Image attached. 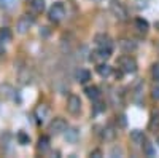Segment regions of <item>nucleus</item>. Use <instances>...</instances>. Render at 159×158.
Returning <instances> with one entry per match:
<instances>
[{
  "label": "nucleus",
  "instance_id": "1",
  "mask_svg": "<svg viewBox=\"0 0 159 158\" xmlns=\"http://www.w3.org/2000/svg\"><path fill=\"white\" fill-rule=\"evenodd\" d=\"M48 16H49V19H51L52 22H59V21H62L64 16H65V7H64V3L56 2L54 5L49 8Z\"/></svg>",
  "mask_w": 159,
  "mask_h": 158
},
{
  "label": "nucleus",
  "instance_id": "2",
  "mask_svg": "<svg viewBox=\"0 0 159 158\" xmlns=\"http://www.w3.org/2000/svg\"><path fill=\"white\" fill-rule=\"evenodd\" d=\"M118 64H119V67H121V70L126 72V74H134L137 70V62H135L134 58H130V56L119 58L118 59Z\"/></svg>",
  "mask_w": 159,
  "mask_h": 158
},
{
  "label": "nucleus",
  "instance_id": "3",
  "mask_svg": "<svg viewBox=\"0 0 159 158\" xmlns=\"http://www.w3.org/2000/svg\"><path fill=\"white\" fill-rule=\"evenodd\" d=\"M32 26H34V18L24 15V16H21V18L18 19V22H16V31H18L19 34H27Z\"/></svg>",
  "mask_w": 159,
  "mask_h": 158
},
{
  "label": "nucleus",
  "instance_id": "4",
  "mask_svg": "<svg viewBox=\"0 0 159 158\" xmlns=\"http://www.w3.org/2000/svg\"><path fill=\"white\" fill-rule=\"evenodd\" d=\"M67 110L72 113V115H78L81 112V99L76 94H70L69 99H67Z\"/></svg>",
  "mask_w": 159,
  "mask_h": 158
},
{
  "label": "nucleus",
  "instance_id": "5",
  "mask_svg": "<svg viewBox=\"0 0 159 158\" xmlns=\"http://www.w3.org/2000/svg\"><path fill=\"white\" fill-rule=\"evenodd\" d=\"M65 129H67V122H65V118H61V117L54 118L49 125V131H51V134H54V136L62 134Z\"/></svg>",
  "mask_w": 159,
  "mask_h": 158
},
{
  "label": "nucleus",
  "instance_id": "6",
  "mask_svg": "<svg viewBox=\"0 0 159 158\" xmlns=\"http://www.w3.org/2000/svg\"><path fill=\"white\" fill-rule=\"evenodd\" d=\"M111 56V50H107V48H97L96 51L91 53V61L94 62H105L108 58Z\"/></svg>",
  "mask_w": 159,
  "mask_h": 158
},
{
  "label": "nucleus",
  "instance_id": "7",
  "mask_svg": "<svg viewBox=\"0 0 159 158\" xmlns=\"http://www.w3.org/2000/svg\"><path fill=\"white\" fill-rule=\"evenodd\" d=\"M111 13H113V16L119 21H126L127 19V10L123 7V3H119V2H113L111 7H110Z\"/></svg>",
  "mask_w": 159,
  "mask_h": 158
},
{
  "label": "nucleus",
  "instance_id": "8",
  "mask_svg": "<svg viewBox=\"0 0 159 158\" xmlns=\"http://www.w3.org/2000/svg\"><path fill=\"white\" fill-rule=\"evenodd\" d=\"M48 117H49V109H48V105L40 104L38 107L35 109V118H37V122H38V123H45Z\"/></svg>",
  "mask_w": 159,
  "mask_h": 158
},
{
  "label": "nucleus",
  "instance_id": "9",
  "mask_svg": "<svg viewBox=\"0 0 159 158\" xmlns=\"http://www.w3.org/2000/svg\"><path fill=\"white\" fill-rule=\"evenodd\" d=\"M96 43L99 48H107V50H113V42L108 35L105 34H99L96 35Z\"/></svg>",
  "mask_w": 159,
  "mask_h": 158
},
{
  "label": "nucleus",
  "instance_id": "10",
  "mask_svg": "<svg viewBox=\"0 0 159 158\" xmlns=\"http://www.w3.org/2000/svg\"><path fill=\"white\" fill-rule=\"evenodd\" d=\"M84 93H86V96L91 99V101H99L100 99V89L97 88V86H88L86 89H84Z\"/></svg>",
  "mask_w": 159,
  "mask_h": 158
},
{
  "label": "nucleus",
  "instance_id": "11",
  "mask_svg": "<svg viewBox=\"0 0 159 158\" xmlns=\"http://www.w3.org/2000/svg\"><path fill=\"white\" fill-rule=\"evenodd\" d=\"M75 78H76L78 83H88V82L91 80V72L86 70V69H80V70L76 72Z\"/></svg>",
  "mask_w": 159,
  "mask_h": 158
},
{
  "label": "nucleus",
  "instance_id": "12",
  "mask_svg": "<svg viewBox=\"0 0 159 158\" xmlns=\"http://www.w3.org/2000/svg\"><path fill=\"white\" fill-rule=\"evenodd\" d=\"M37 149H38V152L46 153V152L51 149V146H49V137H48V136H42V137H40V139H38Z\"/></svg>",
  "mask_w": 159,
  "mask_h": 158
},
{
  "label": "nucleus",
  "instance_id": "13",
  "mask_svg": "<svg viewBox=\"0 0 159 158\" xmlns=\"http://www.w3.org/2000/svg\"><path fill=\"white\" fill-rule=\"evenodd\" d=\"M130 141L134 142L135 146H142L143 141H145V134L139 129H134V131H130Z\"/></svg>",
  "mask_w": 159,
  "mask_h": 158
},
{
  "label": "nucleus",
  "instance_id": "14",
  "mask_svg": "<svg viewBox=\"0 0 159 158\" xmlns=\"http://www.w3.org/2000/svg\"><path fill=\"white\" fill-rule=\"evenodd\" d=\"M64 136H65V141H67V142H76L80 133H78L76 128H70V129H65L64 131Z\"/></svg>",
  "mask_w": 159,
  "mask_h": 158
},
{
  "label": "nucleus",
  "instance_id": "15",
  "mask_svg": "<svg viewBox=\"0 0 159 158\" xmlns=\"http://www.w3.org/2000/svg\"><path fill=\"white\" fill-rule=\"evenodd\" d=\"M13 93H15V89H13L11 85H8V83L0 85V96H2L3 99H10L13 96Z\"/></svg>",
  "mask_w": 159,
  "mask_h": 158
},
{
  "label": "nucleus",
  "instance_id": "16",
  "mask_svg": "<svg viewBox=\"0 0 159 158\" xmlns=\"http://www.w3.org/2000/svg\"><path fill=\"white\" fill-rule=\"evenodd\" d=\"M116 136V131H115V126L113 125H107L103 128V139L105 141H113Z\"/></svg>",
  "mask_w": 159,
  "mask_h": 158
},
{
  "label": "nucleus",
  "instance_id": "17",
  "mask_svg": "<svg viewBox=\"0 0 159 158\" xmlns=\"http://www.w3.org/2000/svg\"><path fill=\"white\" fill-rule=\"evenodd\" d=\"M111 67L108 64H105V62H99L97 64V72H99V75H102V77H108L110 74H111Z\"/></svg>",
  "mask_w": 159,
  "mask_h": 158
},
{
  "label": "nucleus",
  "instance_id": "18",
  "mask_svg": "<svg viewBox=\"0 0 159 158\" xmlns=\"http://www.w3.org/2000/svg\"><path fill=\"white\" fill-rule=\"evenodd\" d=\"M142 146H143V152H145V155H147V156H154V155H156V150H154V147H153V144L148 142L147 139L143 141Z\"/></svg>",
  "mask_w": 159,
  "mask_h": 158
},
{
  "label": "nucleus",
  "instance_id": "19",
  "mask_svg": "<svg viewBox=\"0 0 159 158\" xmlns=\"http://www.w3.org/2000/svg\"><path fill=\"white\" fill-rule=\"evenodd\" d=\"M135 27H137L140 32H147V31L150 29V24H148V21H145L143 18H137V19H135Z\"/></svg>",
  "mask_w": 159,
  "mask_h": 158
},
{
  "label": "nucleus",
  "instance_id": "20",
  "mask_svg": "<svg viewBox=\"0 0 159 158\" xmlns=\"http://www.w3.org/2000/svg\"><path fill=\"white\" fill-rule=\"evenodd\" d=\"M150 129H153V131L159 129V110L153 112V115H151V120H150Z\"/></svg>",
  "mask_w": 159,
  "mask_h": 158
},
{
  "label": "nucleus",
  "instance_id": "21",
  "mask_svg": "<svg viewBox=\"0 0 159 158\" xmlns=\"http://www.w3.org/2000/svg\"><path fill=\"white\" fill-rule=\"evenodd\" d=\"M10 40H11V31L7 29V27L0 29V42L7 43V42H10Z\"/></svg>",
  "mask_w": 159,
  "mask_h": 158
},
{
  "label": "nucleus",
  "instance_id": "22",
  "mask_svg": "<svg viewBox=\"0 0 159 158\" xmlns=\"http://www.w3.org/2000/svg\"><path fill=\"white\" fill-rule=\"evenodd\" d=\"M18 141H19V144H22V146H27V144L30 142V137L24 133V131H19L18 133Z\"/></svg>",
  "mask_w": 159,
  "mask_h": 158
},
{
  "label": "nucleus",
  "instance_id": "23",
  "mask_svg": "<svg viewBox=\"0 0 159 158\" xmlns=\"http://www.w3.org/2000/svg\"><path fill=\"white\" fill-rule=\"evenodd\" d=\"M119 46H121L124 51H132V50H135V43H132V42H129V40L119 42Z\"/></svg>",
  "mask_w": 159,
  "mask_h": 158
},
{
  "label": "nucleus",
  "instance_id": "24",
  "mask_svg": "<svg viewBox=\"0 0 159 158\" xmlns=\"http://www.w3.org/2000/svg\"><path fill=\"white\" fill-rule=\"evenodd\" d=\"M16 2H18V0H0V7H3V8H13Z\"/></svg>",
  "mask_w": 159,
  "mask_h": 158
},
{
  "label": "nucleus",
  "instance_id": "25",
  "mask_svg": "<svg viewBox=\"0 0 159 158\" xmlns=\"http://www.w3.org/2000/svg\"><path fill=\"white\" fill-rule=\"evenodd\" d=\"M151 74H153V77H154V80L159 82V64H154V65H153Z\"/></svg>",
  "mask_w": 159,
  "mask_h": 158
},
{
  "label": "nucleus",
  "instance_id": "26",
  "mask_svg": "<svg viewBox=\"0 0 159 158\" xmlns=\"http://www.w3.org/2000/svg\"><path fill=\"white\" fill-rule=\"evenodd\" d=\"M116 153H118L119 156H123V149H118V147H113V149H111V153H110V155H111V156H115Z\"/></svg>",
  "mask_w": 159,
  "mask_h": 158
},
{
  "label": "nucleus",
  "instance_id": "27",
  "mask_svg": "<svg viewBox=\"0 0 159 158\" xmlns=\"http://www.w3.org/2000/svg\"><path fill=\"white\" fill-rule=\"evenodd\" d=\"M91 156H94V158H100V156H102V152H100L99 149H96V150H92V152H91Z\"/></svg>",
  "mask_w": 159,
  "mask_h": 158
},
{
  "label": "nucleus",
  "instance_id": "28",
  "mask_svg": "<svg viewBox=\"0 0 159 158\" xmlns=\"http://www.w3.org/2000/svg\"><path fill=\"white\" fill-rule=\"evenodd\" d=\"M148 0H137V8H145Z\"/></svg>",
  "mask_w": 159,
  "mask_h": 158
},
{
  "label": "nucleus",
  "instance_id": "29",
  "mask_svg": "<svg viewBox=\"0 0 159 158\" xmlns=\"http://www.w3.org/2000/svg\"><path fill=\"white\" fill-rule=\"evenodd\" d=\"M153 98L159 101V88H154V89H153Z\"/></svg>",
  "mask_w": 159,
  "mask_h": 158
},
{
  "label": "nucleus",
  "instance_id": "30",
  "mask_svg": "<svg viewBox=\"0 0 159 158\" xmlns=\"http://www.w3.org/2000/svg\"><path fill=\"white\" fill-rule=\"evenodd\" d=\"M5 43H2V42H0V55H3V53H5V46H3Z\"/></svg>",
  "mask_w": 159,
  "mask_h": 158
},
{
  "label": "nucleus",
  "instance_id": "31",
  "mask_svg": "<svg viewBox=\"0 0 159 158\" xmlns=\"http://www.w3.org/2000/svg\"><path fill=\"white\" fill-rule=\"evenodd\" d=\"M157 144H159V137H157Z\"/></svg>",
  "mask_w": 159,
  "mask_h": 158
}]
</instances>
